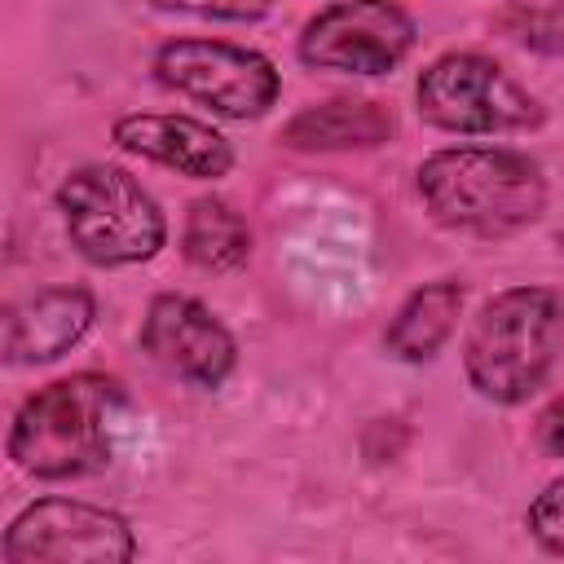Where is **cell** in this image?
<instances>
[{
  "mask_svg": "<svg viewBox=\"0 0 564 564\" xmlns=\"http://www.w3.org/2000/svg\"><path fill=\"white\" fill-rule=\"evenodd\" d=\"M419 194L436 225L471 238H507L546 207L542 167L516 150L458 145L436 150L419 167Z\"/></svg>",
  "mask_w": 564,
  "mask_h": 564,
  "instance_id": "1",
  "label": "cell"
},
{
  "mask_svg": "<svg viewBox=\"0 0 564 564\" xmlns=\"http://www.w3.org/2000/svg\"><path fill=\"white\" fill-rule=\"evenodd\" d=\"M123 401L119 379L70 375L22 401L9 427V458L35 480H75L110 463L106 419Z\"/></svg>",
  "mask_w": 564,
  "mask_h": 564,
  "instance_id": "2",
  "label": "cell"
},
{
  "mask_svg": "<svg viewBox=\"0 0 564 564\" xmlns=\"http://www.w3.org/2000/svg\"><path fill=\"white\" fill-rule=\"evenodd\" d=\"M560 335L564 304L546 286H511L476 313L463 339V370L485 401L516 405L546 379Z\"/></svg>",
  "mask_w": 564,
  "mask_h": 564,
  "instance_id": "3",
  "label": "cell"
},
{
  "mask_svg": "<svg viewBox=\"0 0 564 564\" xmlns=\"http://www.w3.org/2000/svg\"><path fill=\"white\" fill-rule=\"evenodd\" d=\"M57 212L75 251L93 264H141L163 238L167 220L159 203L141 189V181L115 163H84L57 189Z\"/></svg>",
  "mask_w": 564,
  "mask_h": 564,
  "instance_id": "4",
  "label": "cell"
},
{
  "mask_svg": "<svg viewBox=\"0 0 564 564\" xmlns=\"http://www.w3.org/2000/svg\"><path fill=\"white\" fill-rule=\"evenodd\" d=\"M419 115L445 132L494 137L542 123V106L485 53H445L419 75Z\"/></svg>",
  "mask_w": 564,
  "mask_h": 564,
  "instance_id": "5",
  "label": "cell"
},
{
  "mask_svg": "<svg viewBox=\"0 0 564 564\" xmlns=\"http://www.w3.org/2000/svg\"><path fill=\"white\" fill-rule=\"evenodd\" d=\"M159 84L212 106L225 119H260L278 101V70L264 53L225 40H172L154 57Z\"/></svg>",
  "mask_w": 564,
  "mask_h": 564,
  "instance_id": "6",
  "label": "cell"
},
{
  "mask_svg": "<svg viewBox=\"0 0 564 564\" xmlns=\"http://www.w3.org/2000/svg\"><path fill=\"white\" fill-rule=\"evenodd\" d=\"M137 555L123 516L70 498L26 507L4 533V564H123Z\"/></svg>",
  "mask_w": 564,
  "mask_h": 564,
  "instance_id": "7",
  "label": "cell"
},
{
  "mask_svg": "<svg viewBox=\"0 0 564 564\" xmlns=\"http://www.w3.org/2000/svg\"><path fill=\"white\" fill-rule=\"evenodd\" d=\"M414 48V18L397 0H339L322 9L304 35L300 57L317 70L383 75Z\"/></svg>",
  "mask_w": 564,
  "mask_h": 564,
  "instance_id": "8",
  "label": "cell"
},
{
  "mask_svg": "<svg viewBox=\"0 0 564 564\" xmlns=\"http://www.w3.org/2000/svg\"><path fill=\"white\" fill-rule=\"evenodd\" d=\"M141 348L194 388H220L234 370V335L189 295H154L141 322Z\"/></svg>",
  "mask_w": 564,
  "mask_h": 564,
  "instance_id": "9",
  "label": "cell"
},
{
  "mask_svg": "<svg viewBox=\"0 0 564 564\" xmlns=\"http://www.w3.org/2000/svg\"><path fill=\"white\" fill-rule=\"evenodd\" d=\"M115 141L128 154L154 159L194 181H216L234 167L229 141L212 123H198L189 115H123L115 123Z\"/></svg>",
  "mask_w": 564,
  "mask_h": 564,
  "instance_id": "10",
  "label": "cell"
},
{
  "mask_svg": "<svg viewBox=\"0 0 564 564\" xmlns=\"http://www.w3.org/2000/svg\"><path fill=\"white\" fill-rule=\"evenodd\" d=\"M93 326V295L84 286H48L4 313V361L40 366L62 357Z\"/></svg>",
  "mask_w": 564,
  "mask_h": 564,
  "instance_id": "11",
  "label": "cell"
},
{
  "mask_svg": "<svg viewBox=\"0 0 564 564\" xmlns=\"http://www.w3.org/2000/svg\"><path fill=\"white\" fill-rule=\"evenodd\" d=\"M388 137H392V110L370 97H330L322 106L300 110L282 128V141L291 150H366V145H383Z\"/></svg>",
  "mask_w": 564,
  "mask_h": 564,
  "instance_id": "12",
  "label": "cell"
},
{
  "mask_svg": "<svg viewBox=\"0 0 564 564\" xmlns=\"http://www.w3.org/2000/svg\"><path fill=\"white\" fill-rule=\"evenodd\" d=\"M463 308V286L458 282H427L419 286L392 317L383 344L388 352H397L401 361H427L454 330Z\"/></svg>",
  "mask_w": 564,
  "mask_h": 564,
  "instance_id": "13",
  "label": "cell"
},
{
  "mask_svg": "<svg viewBox=\"0 0 564 564\" xmlns=\"http://www.w3.org/2000/svg\"><path fill=\"white\" fill-rule=\"evenodd\" d=\"M181 242H185V260L207 273L238 269L251 256V229L225 198H194Z\"/></svg>",
  "mask_w": 564,
  "mask_h": 564,
  "instance_id": "14",
  "label": "cell"
},
{
  "mask_svg": "<svg viewBox=\"0 0 564 564\" xmlns=\"http://www.w3.org/2000/svg\"><path fill=\"white\" fill-rule=\"evenodd\" d=\"M529 533L551 551V555H564V476L551 480L533 507H529Z\"/></svg>",
  "mask_w": 564,
  "mask_h": 564,
  "instance_id": "15",
  "label": "cell"
},
{
  "mask_svg": "<svg viewBox=\"0 0 564 564\" xmlns=\"http://www.w3.org/2000/svg\"><path fill=\"white\" fill-rule=\"evenodd\" d=\"M167 13H194V18H220V22H256L273 9V0H150Z\"/></svg>",
  "mask_w": 564,
  "mask_h": 564,
  "instance_id": "16",
  "label": "cell"
},
{
  "mask_svg": "<svg viewBox=\"0 0 564 564\" xmlns=\"http://www.w3.org/2000/svg\"><path fill=\"white\" fill-rule=\"evenodd\" d=\"M538 436H542V445H546L551 454L564 458V397H555V401L542 410V419H538Z\"/></svg>",
  "mask_w": 564,
  "mask_h": 564,
  "instance_id": "17",
  "label": "cell"
},
{
  "mask_svg": "<svg viewBox=\"0 0 564 564\" xmlns=\"http://www.w3.org/2000/svg\"><path fill=\"white\" fill-rule=\"evenodd\" d=\"M560 251H564V229H560Z\"/></svg>",
  "mask_w": 564,
  "mask_h": 564,
  "instance_id": "18",
  "label": "cell"
}]
</instances>
